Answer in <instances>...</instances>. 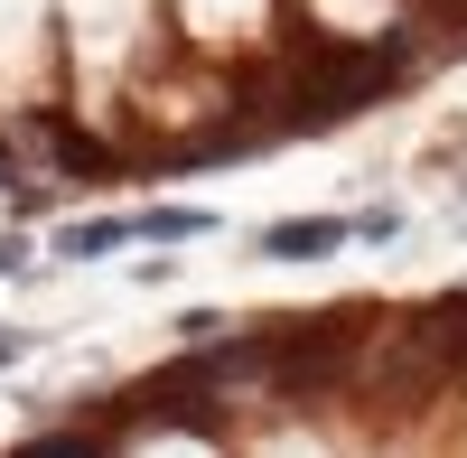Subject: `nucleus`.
Wrapping results in <instances>:
<instances>
[{
	"label": "nucleus",
	"instance_id": "f257e3e1",
	"mask_svg": "<svg viewBox=\"0 0 467 458\" xmlns=\"http://www.w3.org/2000/svg\"><path fill=\"white\" fill-rule=\"evenodd\" d=\"M346 234H356L346 215H308V224H271L262 253H271V262H318V253H337Z\"/></svg>",
	"mask_w": 467,
	"mask_h": 458
},
{
	"label": "nucleus",
	"instance_id": "20e7f679",
	"mask_svg": "<svg viewBox=\"0 0 467 458\" xmlns=\"http://www.w3.org/2000/svg\"><path fill=\"white\" fill-rule=\"evenodd\" d=\"M19 347H28V337H19V328H0V365H10V356H19Z\"/></svg>",
	"mask_w": 467,
	"mask_h": 458
},
{
	"label": "nucleus",
	"instance_id": "f03ea898",
	"mask_svg": "<svg viewBox=\"0 0 467 458\" xmlns=\"http://www.w3.org/2000/svg\"><path fill=\"white\" fill-rule=\"evenodd\" d=\"M140 234V215H94V224H75L66 253H112V244H131Z\"/></svg>",
	"mask_w": 467,
	"mask_h": 458
},
{
	"label": "nucleus",
	"instance_id": "7ed1b4c3",
	"mask_svg": "<svg viewBox=\"0 0 467 458\" xmlns=\"http://www.w3.org/2000/svg\"><path fill=\"white\" fill-rule=\"evenodd\" d=\"M140 234H160V244H187V234H206V215H197V206H150V215H140Z\"/></svg>",
	"mask_w": 467,
	"mask_h": 458
}]
</instances>
